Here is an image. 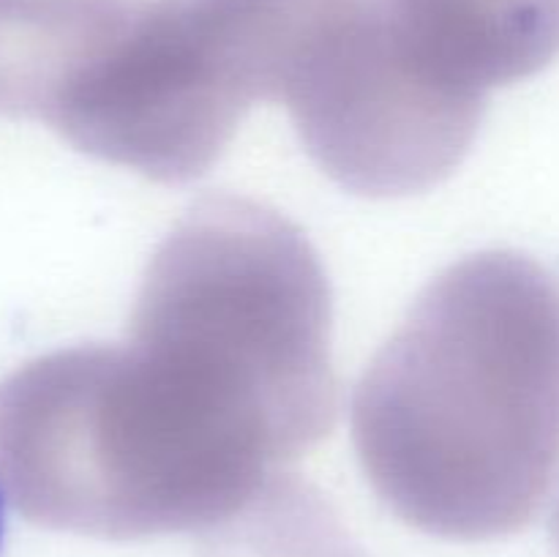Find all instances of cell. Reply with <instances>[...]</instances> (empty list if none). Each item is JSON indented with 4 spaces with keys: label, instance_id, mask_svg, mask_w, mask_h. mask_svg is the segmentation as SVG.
Returning a JSON list of instances; mask_svg holds the SVG:
<instances>
[{
    "label": "cell",
    "instance_id": "obj_1",
    "mask_svg": "<svg viewBox=\"0 0 559 557\" xmlns=\"http://www.w3.org/2000/svg\"><path fill=\"white\" fill-rule=\"evenodd\" d=\"M331 284L273 208L207 197L147 262L115 347L66 355L38 388V489L58 524L109 541L249 519L336 420Z\"/></svg>",
    "mask_w": 559,
    "mask_h": 557
},
{
    "label": "cell",
    "instance_id": "obj_2",
    "mask_svg": "<svg viewBox=\"0 0 559 557\" xmlns=\"http://www.w3.org/2000/svg\"><path fill=\"white\" fill-rule=\"evenodd\" d=\"M360 470L426 535L495 541L535 522L559 478V278L484 251L442 271L353 396Z\"/></svg>",
    "mask_w": 559,
    "mask_h": 557
},
{
    "label": "cell",
    "instance_id": "obj_3",
    "mask_svg": "<svg viewBox=\"0 0 559 557\" xmlns=\"http://www.w3.org/2000/svg\"><path fill=\"white\" fill-rule=\"evenodd\" d=\"M271 98L243 0H85L71 131L156 183L218 162L254 102Z\"/></svg>",
    "mask_w": 559,
    "mask_h": 557
},
{
    "label": "cell",
    "instance_id": "obj_4",
    "mask_svg": "<svg viewBox=\"0 0 559 557\" xmlns=\"http://www.w3.org/2000/svg\"><path fill=\"white\" fill-rule=\"evenodd\" d=\"M396 69L453 112L480 120L486 93L559 55V0H385Z\"/></svg>",
    "mask_w": 559,
    "mask_h": 557
},
{
    "label": "cell",
    "instance_id": "obj_5",
    "mask_svg": "<svg viewBox=\"0 0 559 557\" xmlns=\"http://www.w3.org/2000/svg\"><path fill=\"white\" fill-rule=\"evenodd\" d=\"M551 541H555V555L559 557V506L555 519H551Z\"/></svg>",
    "mask_w": 559,
    "mask_h": 557
},
{
    "label": "cell",
    "instance_id": "obj_6",
    "mask_svg": "<svg viewBox=\"0 0 559 557\" xmlns=\"http://www.w3.org/2000/svg\"><path fill=\"white\" fill-rule=\"evenodd\" d=\"M3 533H5V497L0 489V546H3Z\"/></svg>",
    "mask_w": 559,
    "mask_h": 557
}]
</instances>
